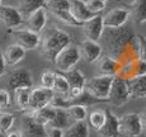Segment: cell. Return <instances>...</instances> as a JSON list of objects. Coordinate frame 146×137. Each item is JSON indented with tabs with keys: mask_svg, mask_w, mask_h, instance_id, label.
I'll use <instances>...</instances> for the list:
<instances>
[{
	"mask_svg": "<svg viewBox=\"0 0 146 137\" xmlns=\"http://www.w3.org/2000/svg\"><path fill=\"white\" fill-rule=\"evenodd\" d=\"M102 38L104 40V44L107 46L109 56L117 60L121 52L135 38V33L126 26L119 28H104Z\"/></svg>",
	"mask_w": 146,
	"mask_h": 137,
	"instance_id": "6da1fadb",
	"label": "cell"
},
{
	"mask_svg": "<svg viewBox=\"0 0 146 137\" xmlns=\"http://www.w3.org/2000/svg\"><path fill=\"white\" fill-rule=\"evenodd\" d=\"M70 43H71V38L69 33L58 28H51L47 30L43 37H41L40 46L42 55L46 57V60L53 62L58 52L66 46H69Z\"/></svg>",
	"mask_w": 146,
	"mask_h": 137,
	"instance_id": "7a4b0ae2",
	"label": "cell"
},
{
	"mask_svg": "<svg viewBox=\"0 0 146 137\" xmlns=\"http://www.w3.org/2000/svg\"><path fill=\"white\" fill-rule=\"evenodd\" d=\"M114 76L109 75H98L92 79L86 80L84 90L89 97L94 98L97 100H107L111 90L112 83H113Z\"/></svg>",
	"mask_w": 146,
	"mask_h": 137,
	"instance_id": "3957f363",
	"label": "cell"
},
{
	"mask_svg": "<svg viewBox=\"0 0 146 137\" xmlns=\"http://www.w3.org/2000/svg\"><path fill=\"white\" fill-rule=\"evenodd\" d=\"M118 133L126 137H139L144 133L141 114L127 113L118 118Z\"/></svg>",
	"mask_w": 146,
	"mask_h": 137,
	"instance_id": "277c9868",
	"label": "cell"
},
{
	"mask_svg": "<svg viewBox=\"0 0 146 137\" xmlns=\"http://www.w3.org/2000/svg\"><path fill=\"white\" fill-rule=\"evenodd\" d=\"M80 60H81V56H80L79 47L70 43L69 46H66L65 48H62L58 52V55L55 57L53 64L56 65L57 70L66 72L69 70L74 69Z\"/></svg>",
	"mask_w": 146,
	"mask_h": 137,
	"instance_id": "5b68a950",
	"label": "cell"
},
{
	"mask_svg": "<svg viewBox=\"0 0 146 137\" xmlns=\"http://www.w3.org/2000/svg\"><path fill=\"white\" fill-rule=\"evenodd\" d=\"M131 98L132 95H131V91L128 89L127 81L121 79V77L114 76L107 100L116 107H121V105H125L126 103L130 102Z\"/></svg>",
	"mask_w": 146,
	"mask_h": 137,
	"instance_id": "8992f818",
	"label": "cell"
},
{
	"mask_svg": "<svg viewBox=\"0 0 146 137\" xmlns=\"http://www.w3.org/2000/svg\"><path fill=\"white\" fill-rule=\"evenodd\" d=\"M8 32L15 38L17 43L23 47L26 51L36 50L41 44V36L38 33L32 32L28 28H14V29H8Z\"/></svg>",
	"mask_w": 146,
	"mask_h": 137,
	"instance_id": "52a82bcc",
	"label": "cell"
},
{
	"mask_svg": "<svg viewBox=\"0 0 146 137\" xmlns=\"http://www.w3.org/2000/svg\"><path fill=\"white\" fill-rule=\"evenodd\" d=\"M55 95L52 89H47L43 86L36 88L31 90V98H29V105L26 112H35L37 109L50 105L52 98Z\"/></svg>",
	"mask_w": 146,
	"mask_h": 137,
	"instance_id": "ba28073f",
	"label": "cell"
},
{
	"mask_svg": "<svg viewBox=\"0 0 146 137\" xmlns=\"http://www.w3.org/2000/svg\"><path fill=\"white\" fill-rule=\"evenodd\" d=\"M0 23H3L8 29L19 28L24 23V17L18 10V8L12 5L0 7Z\"/></svg>",
	"mask_w": 146,
	"mask_h": 137,
	"instance_id": "9c48e42d",
	"label": "cell"
},
{
	"mask_svg": "<svg viewBox=\"0 0 146 137\" xmlns=\"http://www.w3.org/2000/svg\"><path fill=\"white\" fill-rule=\"evenodd\" d=\"M32 85H33L32 74H31L29 70L24 68L12 71L7 79L8 89H10L13 91L19 88H32Z\"/></svg>",
	"mask_w": 146,
	"mask_h": 137,
	"instance_id": "30bf717a",
	"label": "cell"
},
{
	"mask_svg": "<svg viewBox=\"0 0 146 137\" xmlns=\"http://www.w3.org/2000/svg\"><path fill=\"white\" fill-rule=\"evenodd\" d=\"M83 33L85 36V40H90L98 42L102 38L103 32H104V24H103V15L97 14L92 19L84 22L83 26Z\"/></svg>",
	"mask_w": 146,
	"mask_h": 137,
	"instance_id": "8fae6325",
	"label": "cell"
},
{
	"mask_svg": "<svg viewBox=\"0 0 146 137\" xmlns=\"http://www.w3.org/2000/svg\"><path fill=\"white\" fill-rule=\"evenodd\" d=\"M131 17V13L126 8H114L106 15H103L104 28H119L126 26Z\"/></svg>",
	"mask_w": 146,
	"mask_h": 137,
	"instance_id": "7c38bea8",
	"label": "cell"
},
{
	"mask_svg": "<svg viewBox=\"0 0 146 137\" xmlns=\"http://www.w3.org/2000/svg\"><path fill=\"white\" fill-rule=\"evenodd\" d=\"M142 75H146V62L140 60V58H136V60L122 65V69L118 72L117 77H121L126 81H130V80L140 77Z\"/></svg>",
	"mask_w": 146,
	"mask_h": 137,
	"instance_id": "4fadbf2b",
	"label": "cell"
},
{
	"mask_svg": "<svg viewBox=\"0 0 146 137\" xmlns=\"http://www.w3.org/2000/svg\"><path fill=\"white\" fill-rule=\"evenodd\" d=\"M79 51L81 58L85 60V62L93 64L98 61L102 57L103 54V47L99 42L90 41V40H84L79 46Z\"/></svg>",
	"mask_w": 146,
	"mask_h": 137,
	"instance_id": "5bb4252c",
	"label": "cell"
},
{
	"mask_svg": "<svg viewBox=\"0 0 146 137\" xmlns=\"http://www.w3.org/2000/svg\"><path fill=\"white\" fill-rule=\"evenodd\" d=\"M22 135L23 137H44L46 127L40 124L29 112H26L22 119Z\"/></svg>",
	"mask_w": 146,
	"mask_h": 137,
	"instance_id": "9a60e30c",
	"label": "cell"
},
{
	"mask_svg": "<svg viewBox=\"0 0 146 137\" xmlns=\"http://www.w3.org/2000/svg\"><path fill=\"white\" fill-rule=\"evenodd\" d=\"M47 23V12H46V8H40V9L35 10L31 14L27 15V28L31 29L32 32L35 33H40L44 29Z\"/></svg>",
	"mask_w": 146,
	"mask_h": 137,
	"instance_id": "2e32d148",
	"label": "cell"
},
{
	"mask_svg": "<svg viewBox=\"0 0 146 137\" xmlns=\"http://www.w3.org/2000/svg\"><path fill=\"white\" fill-rule=\"evenodd\" d=\"M99 137H118V117L111 111H106V121L99 131Z\"/></svg>",
	"mask_w": 146,
	"mask_h": 137,
	"instance_id": "e0dca14e",
	"label": "cell"
},
{
	"mask_svg": "<svg viewBox=\"0 0 146 137\" xmlns=\"http://www.w3.org/2000/svg\"><path fill=\"white\" fill-rule=\"evenodd\" d=\"M99 71L102 75H109V76H117L122 69V64L114 57L107 55L104 57L99 58Z\"/></svg>",
	"mask_w": 146,
	"mask_h": 137,
	"instance_id": "ac0fdd59",
	"label": "cell"
},
{
	"mask_svg": "<svg viewBox=\"0 0 146 137\" xmlns=\"http://www.w3.org/2000/svg\"><path fill=\"white\" fill-rule=\"evenodd\" d=\"M26 50L22 46H19L18 43H13L9 44L7 48L3 52V56H4V60L7 65L14 66L17 64H19L24 57H26Z\"/></svg>",
	"mask_w": 146,
	"mask_h": 137,
	"instance_id": "d6986e66",
	"label": "cell"
},
{
	"mask_svg": "<svg viewBox=\"0 0 146 137\" xmlns=\"http://www.w3.org/2000/svg\"><path fill=\"white\" fill-rule=\"evenodd\" d=\"M70 13L74 15V18L76 21H79L80 23L92 19L93 17H95L97 14H94L93 12L86 8L85 1L83 0H71V8H70Z\"/></svg>",
	"mask_w": 146,
	"mask_h": 137,
	"instance_id": "ffe728a7",
	"label": "cell"
},
{
	"mask_svg": "<svg viewBox=\"0 0 146 137\" xmlns=\"http://www.w3.org/2000/svg\"><path fill=\"white\" fill-rule=\"evenodd\" d=\"M89 124L85 121L74 122L64 131V137H89Z\"/></svg>",
	"mask_w": 146,
	"mask_h": 137,
	"instance_id": "44dd1931",
	"label": "cell"
},
{
	"mask_svg": "<svg viewBox=\"0 0 146 137\" xmlns=\"http://www.w3.org/2000/svg\"><path fill=\"white\" fill-rule=\"evenodd\" d=\"M55 108V107H53ZM70 118L67 116L66 109H61V108H55V113H53L51 121L47 127H53V128H60V130H66L69 127Z\"/></svg>",
	"mask_w": 146,
	"mask_h": 137,
	"instance_id": "7402d4cb",
	"label": "cell"
},
{
	"mask_svg": "<svg viewBox=\"0 0 146 137\" xmlns=\"http://www.w3.org/2000/svg\"><path fill=\"white\" fill-rule=\"evenodd\" d=\"M128 10L136 23L142 24L146 22V0H133Z\"/></svg>",
	"mask_w": 146,
	"mask_h": 137,
	"instance_id": "603a6c76",
	"label": "cell"
},
{
	"mask_svg": "<svg viewBox=\"0 0 146 137\" xmlns=\"http://www.w3.org/2000/svg\"><path fill=\"white\" fill-rule=\"evenodd\" d=\"M131 95L136 98H146V75L127 81Z\"/></svg>",
	"mask_w": 146,
	"mask_h": 137,
	"instance_id": "cb8c5ba5",
	"label": "cell"
},
{
	"mask_svg": "<svg viewBox=\"0 0 146 137\" xmlns=\"http://www.w3.org/2000/svg\"><path fill=\"white\" fill-rule=\"evenodd\" d=\"M31 88H19L14 90V102L19 111L26 112L29 105V98H31Z\"/></svg>",
	"mask_w": 146,
	"mask_h": 137,
	"instance_id": "d4e9b609",
	"label": "cell"
},
{
	"mask_svg": "<svg viewBox=\"0 0 146 137\" xmlns=\"http://www.w3.org/2000/svg\"><path fill=\"white\" fill-rule=\"evenodd\" d=\"M65 79L69 83L70 88H84L86 83L85 75L80 71L79 69H71L69 71H66V74L64 75Z\"/></svg>",
	"mask_w": 146,
	"mask_h": 137,
	"instance_id": "484cf974",
	"label": "cell"
},
{
	"mask_svg": "<svg viewBox=\"0 0 146 137\" xmlns=\"http://www.w3.org/2000/svg\"><path fill=\"white\" fill-rule=\"evenodd\" d=\"M29 113L32 114V117L40 124L47 127L48 123H50V121H51L53 113H55V108H53L52 105H46V107L41 108V109H37L35 112H29Z\"/></svg>",
	"mask_w": 146,
	"mask_h": 137,
	"instance_id": "4316f807",
	"label": "cell"
},
{
	"mask_svg": "<svg viewBox=\"0 0 146 137\" xmlns=\"http://www.w3.org/2000/svg\"><path fill=\"white\" fill-rule=\"evenodd\" d=\"M46 5V0H19V7L18 10L22 13V15H28L35 10L44 8Z\"/></svg>",
	"mask_w": 146,
	"mask_h": 137,
	"instance_id": "83f0119b",
	"label": "cell"
},
{
	"mask_svg": "<svg viewBox=\"0 0 146 137\" xmlns=\"http://www.w3.org/2000/svg\"><path fill=\"white\" fill-rule=\"evenodd\" d=\"M67 116H69L70 121L74 122H81L85 121L88 117V111L86 107L83 104H71L70 107H67Z\"/></svg>",
	"mask_w": 146,
	"mask_h": 137,
	"instance_id": "f1b7e54d",
	"label": "cell"
},
{
	"mask_svg": "<svg viewBox=\"0 0 146 137\" xmlns=\"http://www.w3.org/2000/svg\"><path fill=\"white\" fill-rule=\"evenodd\" d=\"M52 90H53V93L57 94V95H62V97L67 98V94H69V90H70V85H69V83H67V80L65 79L64 75L56 74Z\"/></svg>",
	"mask_w": 146,
	"mask_h": 137,
	"instance_id": "f546056e",
	"label": "cell"
},
{
	"mask_svg": "<svg viewBox=\"0 0 146 137\" xmlns=\"http://www.w3.org/2000/svg\"><path fill=\"white\" fill-rule=\"evenodd\" d=\"M44 8H47L51 13L69 12L71 8V0H46Z\"/></svg>",
	"mask_w": 146,
	"mask_h": 137,
	"instance_id": "4dcf8cb0",
	"label": "cell"
},
{
	"mask_svg": "<svg viewBox=\"0 0 146 137\" xmlns=\"http://www.w3.org/2000/svg\"><path fill=\"white\" fill-rule=\"evenodd\" d=\"M89 127L95 131H99L106 121V111H93L89 114Z\"/></svg>",
	"mask_w": 146,
	"mask_h": 137,
	"instance_id": "1f68e13d",
	"label": "cell"
},
{
	"mask_svg": "<svg viewBox=\"0 0 146 137\" xmlns=\"http://www.w3.org/2000/svg\"><path fill=\"white\" fill-rule=\"evenodd\" d=\"M15 118L12 113H8V112H1L0 113V133L5 135L8 131L12 130Z\"/></svg>",
	"mask_w": 146,
	"mask_h": 137,
	"instance_id": "d6a6232c",
	"label": "cell"
},
{
	"mask_svg": "<svg viewBox=\"0 0 146 137\" xmlns=\"http://www.w3.org/2000/svg\"><path fill=\"white\" fill-rule=\"evenodd\" d=\"M52 14L57 19H60L61 22L69 24V26H72V27H81L83 26V23H80L79 21H76V19L74 18V15L70 13V10L69 12H57V13H52Z\"/></svg>",
	"mask_w": 146,
	"mask_h": 137,
	"instance_id": "836d02e7",
	"label": "cell"
},
{
	"mask_svg": "<svg viewBox=\"0 0 146 137\" xmlns=\"http://www.w3.org/2000/svg\"><path fill=\"white\" fill-rule=\"evenodd\" d=\"M85 5L90 12H93L94 14H99L106 9L107 3H104L103 0H86Z\"/></svg>",
	"mask_w": 146,
	"mask_h": 137,
	"instance_id": "e575fe53",
	"label": "cell"
},
{
	"mask_svg": "<svg viewBox=\"0 0 146 137\" xmlns=\"http://www.w3.org/2000/svg\"><path fill=\"white\" fill-rule=\"evenodd\" d=\"M137 42V52H139V58L146 62V37L142 34H135Z\"/></svg>",
	"mask_w": 146,
	"mask_h": 137,
	"instance_id": "d590c367",
	"label": "cell"
},
{
	"mask_svg": "<svg viewBox=\"0 0 146 137\" xmlns=\"http://www.w3.org/2000/svg\"><path fill=\"white\" fill-rule=\"evenodd\" d=\"M55 76L56 74L52 71H44L41 75V86L47 89H52L53 83H55Z\"/></svg>",
	"mask_w": 146,
	"mask_h": 137,
	"instance_id": "8d00e7d4",
	"label": "cell"
},
{
	"mask_svg": "<svg viewBox=\"0 0 146 137\" xmlns=\"http://www.w3.org/2000/svg\"><path fill=\"white\" fill-rule=\"evenodd\" d=\"M10 95L8 93V90L4 89H0V109L1 108H7L10 105Z\"/></svg>",
	"mask_w": 146,
	"mask_h": 137,
	"instance_id": "74e56055",
	"label": "cell"
},
{
	"mask_svg": "<svg viewBox=\"0 0 146 137\" xmlns=\"http://www.w3.org/2000/svg\"><path fill=\"white\" fill-rule=\"evenodd\" d=\"M44 137H64V130L53 127H46V136Z\"/></svg>",
	"mask_w": 146,
	"mask_h": 137,
	"instance_id": "f35d334b",
	"label": "cell"
},
{
	"mask_svg": "<svg viewBox=\"0 0 146 137\" xmlns=\"http://www.w3.org/2000/svg\"><path fill=\"white\" fill-rule=\"evenodd\" d=\"M5 69H7V64H5L4 56H3V52L0 50V76H3L5 74Z\"/></svg>",
	"mask_w": 146,
	"mask_h": 137,
	"instance_id": "ab89813d",
	"label": "cell"
},
{
	"mask_svg": "<svg viewBox=\"0 0 146 137\" xmlns=\"http://www.w3.org/2000/svg\"><path fill=\"white\" fill-rule=\"evenodd\" d=\"M4 137H23V135H22L21 131H12L10 130L5 133Z\"/></svg>",
	"mask_w": 146,
	"mask_h": 137,
	"instance_id": "60d3db41",
	"label": "cell"
},
{
	"mask_svg": "<svg viewBox=\"0 0 146 137\" xmlns=\"http://www.w3.org/2000/svg\"><path fill=\"white\" fill-rule=\"evenodd\" d=\"M141 119H142V126H144V132L146 133V109L142 112V114H141Z\"/></svg>",
	"mask_w": 146,
	"mask_h": 137,
	"instance_id": "b9f144b4",
	"label": "cell"
},
{
	"mask_svg": "<svg viewBox=\"0 0 146 137\" xmlns=\"http://www.w3.org/2000/svg\"><path fill=\"white\" fill-rule=\"evenodd\" d=\"M1 5H3V0H0V7H1Z\"/></svg>",
	"mask_w": 146,
	"mask_h": 137,
	"instance_id": "7bdbcfd3",
	"label": "cell"
},
{
	"mask_svg": "<svg viewBox=\"0 0 146 137\" xmlns=\"http://www.w3.org/2000/svg\"><path fill=\"white\" fill-rule=\"evenodd\" d=\"M0 137H4V135H3V133H0Z\"/></svg>",
	"mask_w": 146,
	"mask_h": 137,
	"instance_id": "ee69618b",
	"label": "cell"
},
{
	"mask_svg": "<svg viewBox=\"0 0 146 137\" xmlns=\"http://www.w3.org/2000/svg\"><path fill=\"white\" fill-rule=\"evenodd\" d=\"M103 1H104V3H107V1H109V0H103Z\"/></svg>",
	"mask_w": 146,
	"mask_h": 137,
	"instance_id": "f6af8a7d",
	"label": "cell"
},
{
	"mask_svg": "<svg viewBox=\"0 0 146 137\" xmlns=\"http://www.w3.org/2000/svg\"><path fill=\"white\" fill-rule=\"evenodd\" d=\"M0 113H1V109H0Z\"/></svg>",
	"mask_w": 146,
	"mask_h": 137,
	"instance_id": "bcb514c9",
	"label": "cell"
}]
</instances>
